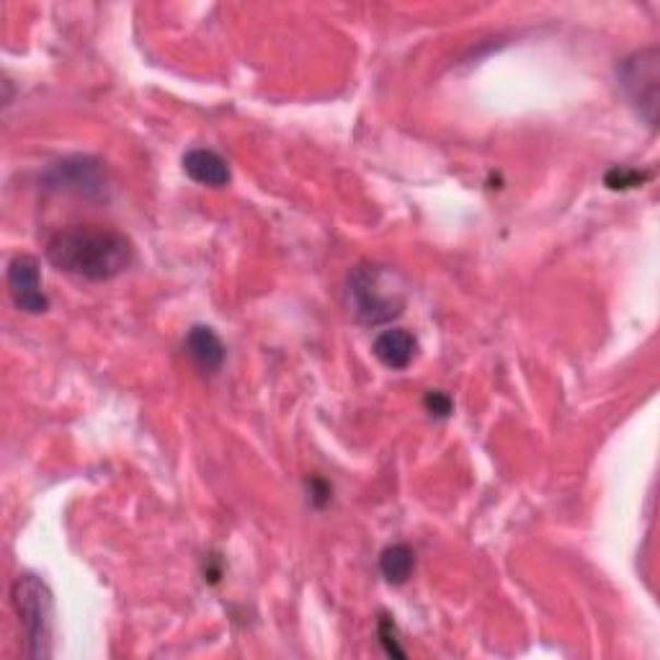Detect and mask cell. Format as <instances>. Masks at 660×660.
Returning a JSON list of instances; mask_svg holds the SVG:
<instances>
[{
	"label": "cell",
	"instance_id": "2",
	"mask_svg": "<svg viewBox=\"0 0 660 660\" xmlns=\"http://www.w3.org/2000/svg\"><path fill=\"white\" fill-rule=\"evenodd\" d=\"M351 315L364 326H382L403 315L405 290L398 274L382 263H358L346 276Z\"/></svg>",
	"mask_w": 660,
	"mask_h": 660
},
{
	"label": "cell",
	"instance_id": "9",
	"mask_svg": "<svg viewBox=\"0 0 660 660\" xmlns=\"http://www.w3.org/2000/svg\"><path fill=\"white\" fill-rule=\"evenodd\" d=\"M186 354L202 372H220L225 364V343L210 326H193L184 341Z\"/></svg>",
	"mask_w": 660,
	"mask_h": 660
},
{
	"label": "cell",
	"instance_id": "12",
	"mask_svg": "<svg viewBox=\"0 0 660 660\" xmlns=\"http://www.w3.org/2000/svg\"><path fill=\"white\" fill-rule=\"evenodd\" d=\"M377 637H379V643H382V648H385L387 656H392V658H405V650L400 648L398 627H394L392 616H382V620L377 622Z\"/></svg>",
	"mask_w": 660,
	"mask_h": 660
},
{
	"label": "cell",
	"instance_id": "3",
	"mask_svg": "<svg viewBox=\"0 0 660 660\" xmlns=\"http://www.w3.org/2000/svg\"><path fill=\"white\" fill-rule=\"evenodd\" d=\"M11 597L26 640L24 656L49 658L52 656V593L47 584L37 576H19Z\"/></svg>",
	"mask_w": 660,
	"mask_h": 660
},
{
	"label": "cell",
	"instance_id": "14",
	"mask_svg": "<svg viewBox=\"0 0 660 660\" xmlns=\"http://www.w3.org/2000/svg\"><path fill=\"white\" fill-rule=\"evenodd\" d=\"M330 493H333V487H330L326 480L320 478H313L310 480V500L315 508H322L330 500Z\"/></svg>",
	"mask_w": 660,
	"mask_h": 660
},
{
	"label": "cell",
	"instance_id": "6",
	"mask_svg": "<svg viewBox=\"0 0 660 660\" xmlns=\"http://www.w3.org/2000/svg\"><path fill=\"white\" fill-rule=\"evenodd\" d=\"M5 284H9L11 303L16 305V310L26 315H42L49 310V297L42 290L39 261L34 256L11 258L9 269H5Z\"/></svg>",
	"mask_w": 660,
	"mask_h": 660
},
{
	"label": "cell",
	"instance_id": "8",
	"mask_svg": "<svg viewBox=\"0 0 660 660\" xmlns=\"http://www.w3.org/2000/svg\"><path fill=\"white\" fill-rule=\"evenodd\" d=\"M184 174L193 184L210 186V189H222L229 184V165L220 153L210 148H193L184 155Z\"/></svg>",
	"mask_w": 660,
	"mask_h": 660
},
{
	"label": "cell",
	"instance_id": "11",
	"mask_svg": "<svg viewBox=\"0 0 660 660\" xmlns=\"http://www.w3.org/2000/svg\"><path fill=\"white\" fill-rule=\"evenodd\" d=\"M650 174H643L637 168H627V165H614L612 170L604 176V184L614 191H627V189H637L648 181Z\"/></svg>",
	"mask_w": 660,
	"mask_h": 660
},
{
	"label": "cell",
	"instance_id": "4",
	"mask_svg": "<svg viewBox=\"0 0 660 660\" xmlns=\"http://www.w3.org/2000/svg\"><path fill=\"white\" fill-rule=\"evenodd\" d=\"M616 81L633 109L656 127L658 121V89H660V55L658 47H645L616 64Z\"/></svg>",
	"mask_w": 660,
	"mask_h": 660
},
{
	"label": "cell",
	"instance_id": "7",
	"mask_svg": "<svg viewBox=\"0 0 660 660\" xmlns=\"http://www.w3.org/2000/svg\"><path fill=\"white\" fill-rule=\"evenodd\" d=\"M415 351H419V341H415V335L405 328L382 330V333L375 339V343H372V354H375L387 369H394V372H403L411 367Z\"/></svg>",
	"mask_w": 660,
	"mask_h": 660
},
{
	"label": "cell",
	"instance_id": "5",
	"mask_svg": "<svg viewBox=\"0 0 660 660\" xmlns=\"http://www.w3.org/2000/svg\"><path fill=\"white\" fill-rule=\"evenodd\" d=\"M42 181H45L47 189L70 191L78 193V197H98L106 184L102 163H98L96 157L85 155L64 157V161L55 163Z\"/></svg>",
	"mask_w": 660,
	"mask_h": 660
},
{
	"label": "cell",
	"instance_id": "10",
	"mask_svg": "<svg viewBox=\"0 0 660 660\" xmlns=\"http://www.w3.org/2000/svg\"><path fill=\"white\" fill-rule=\"evenodd\" d=\"M379 570H382L387 584H408V578H411L415 570V552L403 542L390 544V547H385L382 555H379Z\"/></svg>",
	"mask_w": 660,
	"mask_h": 660
},
{
	"label": "cell",
	"instance_id": "1",
	"mask_svg": "<svg viewBox=\"0 0 660 660\" xmlns=\"http://www.w3.org/2000/svg\"><path fill=\"white\" fill-rule=\"evenodd\" d=\"M45 256L62 274L85 282H111L132 267L134 246L119 229L68 225L49 235Z\"/></svg>",
	"mask_w": 660,
	"mask_h": 660
},
{
	"label": "cell",
	"instance_id": "13",
	"mask_svg": "<svg viewBox=\"0 0 660 660\" xmlns=\"http://www.w3.org/2000/svg\"><path fill=\"white\" fill-rule=\"evenodd\" d=\"M423 405H426V411L432 415H436V419H449L451 411H455V403H451V398L441 390H428L426 398H423Z\"/></svg>",
	"mask_w": 660,
	"mask_h": 660
}]
</instances>
